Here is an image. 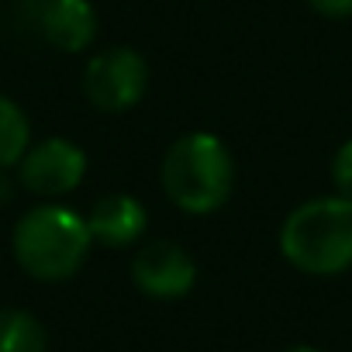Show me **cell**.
Returning <instances> with one entry per match:
<instances>
[{"label":"cell","mask_w":352,"mask_h":352,"mask_svg":"<svg viewBox=\"0 0 352 352\" xmlns=\"http://www.w3.org/2000/svg\"><path fill=\"white\" fill-rule=\"evenodd\" d=\"M32 145V124H28V114L0 94V173H8L21 162V155L28 152Z\"/></svg>","instance_id":"30bf717a"},{"label":"cell","mask_w":352,"mask_h":352,"mask_svg":"<svg viewBox=\"0 0 352 352\" xmlns=\"http://www.w3.org/2000/svg\"><path fill=\"white\" fill-rule=\"evenodd\" d=\"M4 201H11V184H8V176L0 173V204H4Z\"/></svg>","instance_id":"4fadbf2b"},{"label":"cell","mask_w":352,"mask_h":352,"mask_svg":"<svg viewBox=\"0 0 352 352\" xmlns=\"http://www.w3.org/2000/svg\"><path fill=\"white\" fill-rule=\"evenodd\" d=\"M90 245L94 239L87 232V218L52 201L25 211L11 235L18 266L42 283H63L76 276L90 256Z\"/></svg>","instance_id":"7a4b0ae2"},{"label":"cell","mask_w":352,"mask_h":352,"mask_svg":"<svg viewBox=\"0 0 352 352\" xmlns=\"http://www.w3.org/2000/svg\"><path fill=\"white\" fill-rule=\"evenodd\" d=\"M14 169H18V184L28 194H35L42 201H56V197L73 194L83 184L87 152L76 142H69L63 135H52V138L32 142Z\"/></svg>","instance_id":"5b68a950"},{"label":"cell","mask_w":352,"mask_h":352,"mask_svg":"<svg viewBox=\"0 0 352 352\" xmlns=\"http://www.w3.org/2000/svg\"><path fill=\"white\" fill-rule=\"evenodd\" d=\"M145 90H148V66L128 45L97 52L83 69V97L104 114H121L135 107L145 97Z\"/></svg>","instance_id":"277c9868"},{"label":"cell","mask_w":352,"mask_h":352,"mask_svg":"<svg viewBox=\"0 0 352 352\" xmlns=\"http://www.w3.org/2000/svg\"><path fill=\"white\" fill-rule=\"evenodd\" d=\"M0 352H49L42 321L21 307H0Z\"/></svg>","instance_id":"9c48e42d"},{"label":"cell","mask_w":352,"mask_h":352,"mask_svg":"<svg viewBox=\"0 0 352 352\" xmlns=\"http://www.w3.org/2000/svg\"><path fill=\"white\" fill-rule=\"evenodd\" d=\"M145 225H148L145 204L135 201V197H128V194H107L87 214L90 239L97 245H107V249H128V245H135L145 235Z\"/></svg>","instance_id":"ba28073f"},{"label":"cell","mask_w":352,"mask_h":352,"mask_svg":"<svg viewBox=\"0 0 352 352\" xmlns=\"http://www.w3.org/2000/svg\"><path fill=\"white\" fill-rule=\"evenodd\" d=\"M159 180L184 214H214L235 190L232 148L214 131H187L166 148Z\"/></svg>","instance_id":"6da1fadb"},{"label":"cell","mask_w":352,"mask_h":352,"mask_svg":"<svg viewBox=\"0 0 352 352\" xmlns=\"http://www.w3.org/2000/svg\"><path fill=\"white\" fill-rule=\"evenodd\" d=\"M283 259L307 276H338L352 266V201L314 197L294 208L280 228Z\"/></svg>","instance_id":"3957f363"},{"label":"cell","mask_w":352,"mask_h":352,"mask_svg":"<svg viewBox=\"0 0 352 352\" xmlns=\"http://www.w3.org/2000/svg\"><path fill=\"white\" fill-rule=\"evenodd\" d=\"M331 184H335L338 197L352 201V138L345 145H338V152L331 159Z\"/></svg>","instance_id":"8fae6325"},{"label":"cell","mask_w":352,"mask_h":352,"mask_svg":"<svg viewBox=\"0 0 352 352\" xmlns=\"http://www.w3.org/2000/svg\"><path fill=\"white\" fill-rule=\"evenodd\" d=\"M131 283L152 300H176L194 290L197 263L180 242H148L131 259Z\"/></svg>","instance_id":"8992f818"},{"label":"cell","mask_w":352,"mask_h":352,"mask_svg":"<svg viewBox=\"0 0 352 352\" xmlns=\"http://www.w3.org/2000/svg\"><path fill=\"white\" fill-rule=\"evenodd\" d=\"M287 352H321V349H314V345H294V349H287Z\"/></svg>","instance_id":"5bb4252c"},{"label":"cell","mask_w":352,"mask_h":352,"mask_svg":"<svg viewBox=\"0 0 352 352\" xmlns=\"http://www.w3.org/2000/svg\"><path fill=\"white\" fill-rule=\"evenodd\" d=\"M35 25L59 52H83L97 38V11L90 0H38Z\"/></svg>","instance_id":"52a82bcc"},{"label":"cell","mask_w":352,"mask_h":352,"mask_svg":"<svg viewBox=\"0 0 352 352\" xmlns=\"http://www.w3.org/2000/svg\"><path fill=\"white\" fill-rule=\"evenodd\" d=\"M307 4L324 18H349L352 14V0H307Z\"/></svg>","instance_id":"7c38bea8"}]
</instances>
